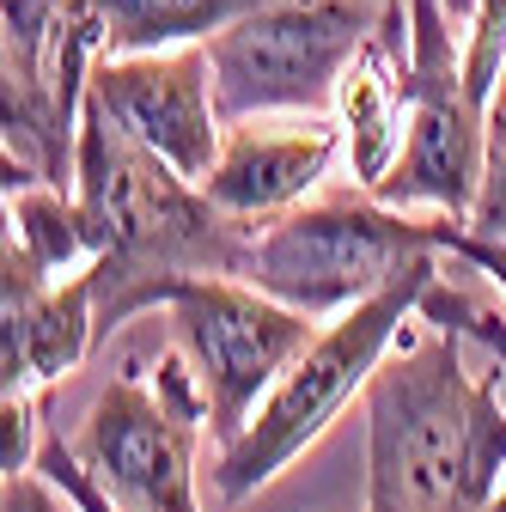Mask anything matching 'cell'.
Masks as SVG:
<instances>
[{
	"label": "cell",
	"instance_id": "cell-4",
	"mask_svg": "<svg viewBox=\"0 0 506 512\" xmlns=\"http://www.w3.org/2000/svg\"><path fill=\"white\" fill-rule=\"evenodd\" d=\"M439 269H446V263H439ZM439 269H421V275H409V281H397L385 293L360 299L354 311L330 317V324L318 330V342H311L281 372V384L263 397V409L250 415V427L232 445H220V452H214V470L208 476H214V494L220 500L263 494L281 470H293L311 445H318L342 421V409L354 397H366L378 360L391 354V342L403 336V324L415 317L421 293L439 281Z\"/></svg>",
	"mask_w": 506,
	"mask_h": 512
},
{
	"label": "cell",
	"instance_id": "cell-14",
	"mask_svg": "<svg viewBox=\"0 0 506 512\" xmlns=\"http://www.w3.org/2000/svg\"><path fill=\"white\" fill-rule=\"evenodd\" d=\"M86 7L98 31V55H141V49L208 43L214 31L238 25L269 0H86Z\"/></svg>",
	"mask_w": 506,
	"mask_h": 512
},
{
	"label": "cell",
	"instance_id": "cell-10",
	"mask_svg": "<svg viewBox=\"0 0 506 512\" xmlns=\"http://www.w3.org/2000/svg\"><path fill=\"white\" fill-rule=\"evenodd\" d=\"M86 98L110 110L135 141L171 159L183 177H208L226 147V116L214 104L208 43L141 49V55H98Z\"/></svg>",
	"mask_w": 506,
	"mask_h": 512
},
{
	"label": "cell",
	"instance_id": "cell-7",
	"mask_svg": "<svg viewBox=\"0 0 506 512\" xmlns=\"http://www.w3.org/2000/svg\"><path fill=\"white\" fill-rule=\"evenodd\" d=\"M98 61L86 0H0V128L7 189L68 183L80 153V116Z\"/></svg>",
	"mask_w": 506,
	"mask_h": 512
},
{
	"label": "cell",
	"instance_id": "cell-13",
	"mask_svg": "<svg viewBox=\"0 0 506 512\" xmlns=\"http://www.w3.org/2000/svg\"><path fill=\"white\" fill-rule=\"evenodd\" d=\"M409 0H385L378 25L336 86V128L360 189H378L409 141Z\"/></svg>",
	"mask_w": 506,
	"mask_h": 512
},
{
	"label": "cell",
	"instance_id": "cell-15",
	"mask_svg": "<svg viewBox=\"0 0 506 512\" xmlns=\"http://www.w3.org/2000/svg\"><path fill=\"white\" fill-rule=\"evenodd\" d=\"M7 244L43 275H86L98 263V238L68 183H19L7 189Z\"/></svg>",
	"mask_w": 506,
	"mask_h": 512
},
{
	"label": "cell",
	"instance_id": "cell-6",
	"mask_svg": "<svg viewBox=\"0 0 506 512\" xmlns=\"http://www.w3.org/2000/svg\"><path fill=\"white\" fill-rule=\"evenodd\" d=\"M385 25L372 0H269L238 25L208 37L214 104L232 122H257L275 110L324 116L360 43Z\"/></svg>",
	"mask_w": 506,
	"mask_h": 512
},
{
	"label": "cell",
	"instance_id": "cell-11",
	"mask_svg": "<svg viewBox=\"0 0 506 512\" xmlns=\"http://www.w3.org/2000/svg\"><path fill=\"white\" fill-rule=\"evenodd\" d=\"M92 348H98L92 269L55 281L31 256L0 244V397L43 391V384L80 372Z\"/></svg>",
	"mask_w": 506,
	"mask_h": 512
},
{
	"label": "cell",
	"instance_id": "cell-21",
	"mask_svg": "<svg viewBox=\"0 0 506 512\" xmlns=\"http://www.w3.org/2000/svg\"><path fill=\"white\" fill-rule=\"evenodd\" d=\"M446 7H452L458 19H470V13H476V0H446Z\"/></svg>",
	"mask_w": 506,
	"mask_h": 512
},
{
	"label": "cell",
	"instance_id": "cell-17",
	"mask_svg": "<svg viewBox=\"0 0 506 512\" xmlns=\"http://www.w3.org/2000/svg\"><path fill=\"white\" fill-rule=\"evenodd\" d=\"M43 409H37V391H13L0 397V470L7 476H25L37 464V445H43Z\"/></svg>",
	"mask_w": 506,
	"mask_h": 512
},
{
	"label": "cell",
	"instance_id": "cell-9",
	"mask_svg": "<svg viewBox=\"0 0 506 512\" xmlns=\"http://www.w3.org/2000/svg\"><path fill=\"white\" fill-rule=\"evenodd\" d=\"M165 311H171V336H177L183 360L196 366L214 445H232L250 427V415L263 409L281 372L324 330L311 311H293L238 275L183 281V287H171Z\"/></svg>",
	"mask_w": 506,
	"mask_h": 512
},
{
	"label": "cell",
	"instance_id": "cell-3",
	"mask_svg": "<svg viewBox=\"0 0 506 512\" xmlns=\"http://www.w3.org/2000/svg\"><path fill=\"white\" fill-rule=\"evenodd\" d=\"M446 220L452 214L421 220L409 208H391L372 189L311 196L250 232V256L238 281L263 287L293 311L342 317L360 299L446 263Z\"/></svg>",
	"mask_w": 506,
	"mask_h": 512
},
{
	"label": "cell",
	"instance_id": "cell-5",
	"mask_svg": "<svg viewBox=\"0 0 506 512\" xmlns=\"http://www.w3.org/2000/svg\"><path fill=\"white\" fill-rule=\"evenodd\" d=\"M208 427V403L196 366L171 342L153 366H122L86 409L74 452L86 476L129 512H202L196 500V445Z\"/></svg>",
	"mask_w": 506,
	"mask_h": 512
},
{
	"label": "cell",
	"instance_id": "cell-19",
	"mask_svg": "<svg viewBox=\"0 0 506 512\" xmlns=\"http://www.w3.org/2000/svg\"><path fill=\"white\" fill-rule=\"evenodd\" d=\"M446 256L470 263V275H482L506 299V238H476L464 220H446Z\"/></svg>",
	"mask_w": 506,
	"mask_h": 512
},
{
	"label": "cell",
	"instance_id": "cell-18",
	"mask_svg": "<svg viewBox=\"0 0 506 512\" xmlns=\"http://www.w3.org/2000/svg\"><path fill=\"white\" fill-rule=\"evenodd\" d=\"M31 470H43L55 488H68V494H74L86 512H129V506H116V500H110V494H104V488L86 476V464H80V452H74V439H61L55 427L43 433V445H37V464H31Z\"/></svg>",
	"mask_w": 506,
	"mask_h": 512
},
{
	"label": "cell",
	"instance_id": "cell-8",
	"mask_svg": "<svg viewBox=\"0 0 506 512\" xmlns=\"http://www.w3.org/2000/svg\"><path fill=\"white\" fill-rule=\"evenodd\" d=\"M446 0H409V141L372 189L391 208L470 220L488 153V98L464 74V31Z\"/></svg>",
	"mask_w": 506,
	"mask_h": 512
},
{
	"label": "cell",
	"instance_id": "cell-2",
	"mask_svg": "<svg viewBox=\"0 0 506 512\" xmlns=\"http://www.w3.org/2000/svg\"><path fill=\"white\" fill-rule=\"evenodd\" d=\"M74 196L92 220L98 263V342L122 330L135 311L171 299V287L202 275H244L250 220L226 214L196 177H183L147 141H135L110 110L86 98L80 153H74Z\"/></svg>",
	"mask_w": 506,
	"mask_h": 512
},
{
	"label": "cell",
	"instance_id": "cell-20",
	"mask_svg": "<svg viewBox=\"0 0 506 512\" xmlns=\"http://www.w3.org/2000/svg\"><path fill=\"white\" fill-rule=\"evenodd\" d=\"M0 512H86L68 488H55L43 470H25V476H7L0 488Z\"/></svg>",
	"mask_w": 506,
	"mask_h": 512
},
{
	"label": "cell",
	"instance_id": "cell-16",
	"mask_svg": "<svg viewBox=\"0 0 506 512\" xmlns=\"http://www.w3.org/2000/svg\"><path fill=\"white\" fill-rule=\"evenodd\" d=\"M476 238H506V68L488 92V153H482V189L464 220Z\"/></svg>",
	"mask_w": 506,
	"mask_h": 512
},
{
	"label": "cell",
	"instance_id": "cell-1",
	"mask_svg": "<svg viewBox=\"0 0 506 512\" xmlns=\"http://www.w3.org/2000/svg\"><path fill=\"white\" fill-rule=\"evenodd\" d=\"M500 488L506 305L439 269L366 384V512H494Z\"/></svg>",
	"mask_w": 506,
	"mask_h": 512
},
{
	"label": "cell",
	"instance_id": "cell-22",
	"mask_svg": "<svg viewBox=\"0 0 506 512\" xmlns=\"http://www.w3.org/2000/svg\"><path fill=\"white\" fill-rule=\"evenodd\" d=\"M494 512H506V488H500V494H494Z\"/></svg>",
	"mask_w": 506,
	"mask_h": 512
},
{
	"label": "cell",
	"instance_id": "cell-12",
	"mask_svg": "<svg viewBox=\"0 0 506 512\" xmlns=\"http://www.w3.org/2000/svg\"><path fill=\"white\" fill-rule=\"evenodd\" d=\"M342 153V128L336 122H305V128H250L232 122L226 128V147L214 159V171L202 177V189L238 220L263 226L299 202L318 196V183L330 177Z\"/></svg>",
	"mask_w": 506,
	"mask_h": 512
}]
</instances>
